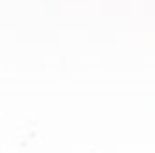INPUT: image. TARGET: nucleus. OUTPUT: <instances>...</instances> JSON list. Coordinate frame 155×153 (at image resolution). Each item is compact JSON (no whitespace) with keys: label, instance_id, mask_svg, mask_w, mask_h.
<instances>
[]
</instances>
